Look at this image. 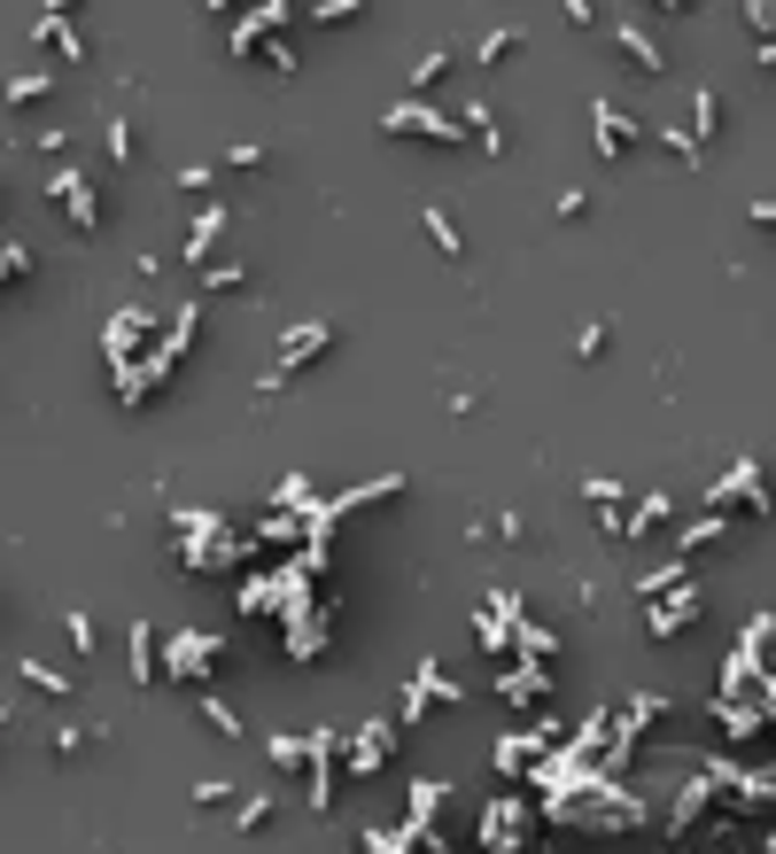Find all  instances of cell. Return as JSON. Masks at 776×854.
Listing matches in <instances>:
<instances>
[{
    "label": "cell",
    "mask_w": 776,
    "mask_h": 854,
    "mask_svg": "<svg viewBox=\"0 0 776 854\" xmlns=\"http://www.w3.org/2000/svg\"><path fill=\"white\" fill-rule=\"evenodd\" d=\"M218 660H225V637H218V630H210V637H202V630H171V668H163V676H179V683H195V692H202V676H210Z\"/></svg>",
    "instance_id": "obj_1"
},
{
    "label": "cell",
    "mask_w": 776,
    "mask_h": 854,
    "mask_svg": "<svg viewBox=\"0 0 776 854\" xmlns=\"http://www.w3.org/2000/svg\"><path fill=\"white\" fill-rule=\"evenodd\" d=\"M334 334H341L334 319H303V326H288V334H280V373L296 381L303 366H318V350H334Z\"/></svg>",
    "instance_id": "obj_2"
},
{
    "label": "cell",
    "mask_w": 776,
    "mask_h": 854,
    "mask_svg": "<svg viewBox=\"0 0 776 854\" xmlns=\"http://www.w3.org/2000/svg\"><path fill=\"white\" fill-rule=\"evenodd\" d=\"M381 132H419V140L459 148V132H466V125H451V117H436V109H419V102H396V109H381Z\"/></svg>",
    "instance_id": "obj_3"
},
{
    "label": "cell",
    "mask_w": 776,
    "mask_h": 854,
    "mask_svg": "<svg viewBox=\"0 0 776 854\" xmlns=\"http://www.w3.org/2000/svg\"><path fill=\"white\" fill-rule=\"evenodd\" d=\"M699 614H707V598H699V590H692V582H683V590H668V598H660V607H652V614H645V630H652V637H660V645H668V637H675V630H692V622H699Z\"/></svg>",
    "instance_id": "obj_4"
},
{
    "label": "cell",
    "mask_w": 776,
    "mask_h": 854,
    "mask_svg": "<svg viewBox=\"0 0 776 854\" xmlns=\"http://www.w3.org/2000/svg\"><path fill=\"white\" fill-rule=\"evenodd\" d=\"M62 210H70V226H78V241H94V233H102V226H109V195H102V187H94V180H78V187H70V203H62Z\"/></svg>",
    "instance_id": "obj_5"
},
{
    "label": "cell",
    "mask_w": 776,
    "mask_h": 854,
    "mask_svg": "<svg viewBox=\"0 0 776 854\" xmlns=\"http://www.w3.org/2000/svg\"><path fill=\"white\" fill-rule=\"evenodd\" d=\"M730 497H745L753 512H768V489H761V466H753V459H738L730 482H707V505H730Z\"/></svg>",
    "instance_id": "obj_6"
},
{
    "label": "cell",
    "mask_w": 776,
    "mask_h": 854,
    "mask_svg": "<svg viewBox=\"0 0 776 854\" xmlns=\"http://www.w3.org/2000/svg\"><path fill=\"white\" fill-rule=\"evenodd\" d=\"M497 692H505L512 707H529V700H544V692H552V668H536V660H512V668H497Z\"/></svg>",
    "instance_id": "obj_7"
},
{
    "label": "cell",
    "mask_w": 776,
    "mask_h": 854,
    "mask_svg": "<svg viewBox=\"0 0 776 854\" xmlns=\"http://www.w3.org/2000/svg\"><path fill=\"white\" fill-rule=\"evenodd\" d=\"M590 117H598V155H606V163H622V155L637 148V125H629V117H622L614 102H598Z\"/></svg>",
    "instance_id": "obj_8"
},
{
    "label": "cell",
    "mask_w": 776,
    "mask_h": 854,
    "mask_svg": "<svg viewBox=\"0 0 776 854\" xmlns=\"http://www.w3.org/2000/svg\"><path fill=\"white\" fill-rule=\"evenodd\" d=\"M218 241H225V210H218V203H202V218H195V226H187V241H179V256H187V265H202Z\"/></svg>",
    "instance_id": "obj_9"
},
{
    "label": "cell",
    "mask_w": 776,
    "mask_h": 854,
    "mask_svg": "<svg viewBox=\"0 0 776 854\" xmlns=\"http://www.w3.org/2000/svg\"><path fill=\"white\" fill-rule=\"evenodd\" d=\"M39 39H47L62 62H85V39H78V24H70V9H39Z\"/></svg>",
    "instance_id": "obj_10"
},
{
    "label": "cell",
    "mask_w": 776,
    "mask_h": 854,
    "mask_svg": "<svg viewBox=\"0 0 776 854\" xmlns=\"http://www.w3.org/2000/svg\"><path fill=\"white\" fill-rule=\"evenodd\" d=\"M683 109H692V125H683V132H692L699 148H707V140L722 132V94H715V85H699V94H692V102H683Z\"/></svg>",
    "instance_id": "obj_11"
},
{
    "label": "cell",
    "mask_w": 776,
    "mask_h": 854,
    "mask_svg": "<svg viewBox=\"0 0 776 854\" xmlns=\"http://www.w3.org/2000/svg\"><path fill=\"white\" fill-rule=\"evenodd\" d=\"M683 575H692V559L675 552V559H660V567L637 575V598H668V590H683Z\"/></svg>",
    "instance_id": "obj_12"
},
{
    "label": "cell",
    "mask_w": 776,
    "mask_h": 854,
    "mask_svg": "<svg viewBox=\"0 0 776 854\" xmlns=\"http://www.w3.org/2000/svg\"><path fill=\"white\" fill-rule=\"evenodd\" d=\"M381 753H396V730H389V723H366V738H358L350 769H358V777H373V769H381Z\"/></svg>",
    "instance_id": "obj_13"
},
{
    "label": "cell",
    "mask_w": 776,
    "mask_h": 854,
    "mask_svg": "<svg viewBox=\"0 0 776 854\" xmlns=\"http://www.w3.org/2000/svg\"><path fill=\"white\" fill-rule=\"evenodd\" d=\"M419 226H427V241H436L443 256H459V249H466V233H459V218H451L443 203H427V210H419Z\"/></svg>",
    "instance_id": "obj_14"
},
{
    "label": "cell",
    "mask_w": 776,
    "mask_h": 854,
    "mask_svg": "<svg viewBox=\"0 0 776 854\" xmlns=\"http://www.w3.org/2000/svg\"><path fill=\"white\" fill-rule=\"evenodd\" d=\"M622 62H637L645 78H660V70H668V55H660V47L637 32V24H622Z\"/></svg>",
    "instance_id": "obj_15"
},
{
    "label": "cell",
    "mask_w": 776,
    "mask_h": 854,
    "mask_svg": "<svg viewBox=\"0 0 776 854\" xmlns=\"http://www.w3.org/2000/svg\"><path fill=\"white\" fill-rule=\"evenodd\" d=\"M102 148H109V171H132V155H140V140H132V117H125V109L109 117V132H102Z\"/></svg>",
    "instance_id": "obj_16"
},
{
    "label": "cell",
    "mask_w": 776,
    "mask_h": 854,
    "mask_svg": "<svg viewBox=\"0 0 776 854\" xmlns=\"http://www.w3.org/2000/svg\"><path fill=\"white\" fill-rule=\"evenodd\" d=\"M155 676H163V668H155V622L140 614V622H132V683H155Z\"/></svg>",
    "instance_id": "obj_17"
},
{
    "label": "cell",
    "mask_w": 776,
    "mask_h": 854,
    "mask_svg": "<svg viewBox=\"0 0 776 854\" xmlns=\"http://www.w3.org/2000/svg\"><path fill=\"white\" fill-rule=\"evenodd\" d=\"M16 676L32 683V692H55V700L78 692V676H70V668H47V660H16Z\"/></svg>",
    "instance_id": "obj_18"
},
{
    "label": "cell",
    "mask_w": 776,
    "mask_h": 854,
    "mask_svg": "<svg viewBox=\"0 0 776 854\" xmlns=\"http://www.w3.org/2000/svg\"><path fill=\"white\" fill-rule=\"evenodd\" d=\"M668 505H675L668 489H645V497H637V512H629V536H645V529H660V521H668Z\"/></svg>",
    "instance_id": "obj_19"
},
{
    "label": "cell",
    "mask_w": 776,
    "mask_h": 854,
    "mask_svg": "<svg viewBox=\"0 0 776 854\" xmlns=\"http://www.w3.org/2000/svg\"><path fill=\"white\" fill-rule=\"evenodd\" d=\"M47 94H55L47 70H16V78H9V109H16V102H47Z\"/></svg>",
    "instance_id": "obj_20"
},
{
    "label": "cell",
    "mask_w": 776,
    "mask_h": 854,
    "mask_svg": "<svg viewBox=\"0 0 776 854\" xmlns=\"http://www.w3.org/2000/svg\"><path fill=\"white\" fill-rule=\"evenodd\" d=\"M660 715H668V700H660V692H637V700L622 707V730L637 738V723H660Z\"/></svg>",
    "instance_id": "obj_21"
},
{
    "label": "cell",
    "mask_w": 776,
    "mask_h": 854,
    "mask_svg": "<svg viewBox=\"0 0 776 854\" xmlns=\"http://www.w3.org/2000/svg\"><path fill=\"white\" fill-rule=\"evenodd\" d=\"M202 723H210L218 738H248V730H241V715H233V707H225L218 692H202Z\"/></svg>",
    "instance_id": "obj_22"
},
{
    "label": "cell",
    "mask_w": 776,
    "mask_h": 854,
    "mask_svg": "<svg viewBox=\"0 0 776 854\" xmlns=\"http://www.w3.org/2000/svg\"><path fill=\"white\" fill-rule=\"evenodd\" d=\"M265 753H273L280 769H303V761H311V738H288V730H273V738H265Z\"/></svg>",
    "instance_id": "obj_23"
},
{
    "label": "cell",
    "mask_w": 776,
    "mask_h": 854,
    "mask_svg": "<svg viewBox=\"0 0 776 854\" xmlns=\"http://www.w3.org/2000/svg\"><path fill=\"white\" fill-rule=\"evenodd\" d=\"M9 280H32V249L24 241H0V288Z\"/></svg>",
    "instance_id": "obj_24"
},
{
    "label": "cell",
    "mask_w": 776,
    "mask_h": 854,
    "mask_svg": "<svg viewBox=\"0 0 776 854\" xmlns=\"http://www.w3.org/2000/svg\"><path fill=\"white\" fill-rule=\"evenodd\" d=\"M436 78H451V47H427V55L412 62V85H436Z\"/></svg>",
    "instance_id": "obj_25"
},
{
    "label": "cell",
    "mask_w": 776,
    "mask_h": 854,
    "mask_svg": "<svg viewBox=\"0 0 776 854\" xmlns=\"http://www.w3.org/2000/svg\"><path fill=\"white\" fill-rule=\"evenodd\" d=\"M419 692H427V700H451V707H459V683H451V676H443L436 660H419Z\"/></svg>",
    "instance_id": "obj_26"
},
{
    "label": "cell",
    "mask_w": 776,
    "mask_h": 854,
    "mask_svg": "<svg viewBox=\"0 0 776 854\" xmlns=\"http://www.w3.org/2000/svg\"><path fill=\"white\" fill-rule=\"evenodd\" d=\"M512 47H521V32H505V24H497V32H482V47H474V62H505Z\"/></svg>",
    "instance_id": "obj_27"
},
{
    "label": "cell",
    "mask_w": 776,
    "mask_h": 854,
    "mask_svg": "<svg viewBox=\"0 0 776 854\" xmlns=\"http://www.w3.org/2000/svg\"><path fill=\"white\" fill-rule=\"evenodd\" d=\"M248 288V273L241 265H218V273H202V296H241Z\"/></svg>",
    "instance_id": "obj_28"
},
{
    "label": "cell",
    "mask_w": 776,
    "mask_h": 854,
    "mask_svg": "<svg viewBox=\"0 0 776 854\" xmlns=\"http://www.w3.org/2000/svg\"><path fill=\"white\" fill-rule=\"evenodd\" d=\"M62 630H70V645H78V660H85V653H94V614H85V607H70V614H62Z\"/></svg>",
    "instance_id": "obj_29"
},
{
    "label": "cell",
    "mask_w": 776,
    "mask_h": 854,
    "mask_svg": "<svg viewBox=\"0 0 776 854\" xmlns=\"http://www.w3.org/2000/svg\"><path fill=\"white\" fill-rule=\"evenodd\" d=\"M256 823H273V793H256V800L233 808V831H256Z\"/></svg>",
    "instance_id": "obj_30"
},
{
    "label": "cell",
    "mask_w": 776,
    "mask_h": 854,
    "mask_svg": "<svg viewBox=\"0 0 776 854\" xmlns=\"http://www.w3.org/2000/svg\"><path fill=\"white\" fill-rule=\"evenodd\" d=\"M582 497H590V505H622V482H614V474H582Z\"/></svg>",
    "instance_id": "obj_31"
},
{
    "label": "cell",
    "mask_w": 776,
    "mask_h": 854,
    "mask_svg": "<svg viewBox=\"0 0 776 854\" xmlns=\"http://www.w3.org/2000/svg\"><path fill=\"white\" fill-rule=\"evenodd\" d=\"M443 808V785H412V823L427 831V816H436Z\"/></svg>",
    "instance_id": "obj_32"
},
{
    "label": "cell",
    "mask_w": 776,
    "mask_h": 854,
    "mask_svg": "<svg viewBox=\"0 0 776 854\" xmlns=\"http://www.w3.org/2000/svg\"><path fill=\"white\" fill-rule=\"evenodd\" d=\"M660 140H668V155H675V163H699V140H692V132H683V125H668Z\"/></svg>",
    "instance_id": "obj_33"
},
{
    "label": "cell",
    "mask_w": 776,
    "mask_h": 854,
    "mask_svg": "<svg viewBox=\"0 0 776 854\" xmlns=\"http://www.w3.org/2000/svg\"><path fill=\"white\" fill-rule=\"evenodd\" d=\"M179 187H187V195H210V187H218V171H210V163H187V171H179Z\"/></svg>",
    "instance_id": "obj_34"
},
{
    "label": "cell",
    "mask_w": 776,
    "mask_h": 854,
    "mask_svg": "<svg viewBox=\"0 0 776 854\" xmlns=\"http://www.w3.org/2000/svg\"><path fill=\"white\" fill-rule=\"evenodd\" d=\"M78 180H85V171H78V163H62V171H47V195H55V203H70V187H78Z\"/></svg>",
    "instance_id": "obj_35"
},
{
    "label": "cell",
    "mask_w": 776,
    "mask_h": 854,
    "mask_svg": "<svg viewBox=\"0 0 776 854\" xmlns=\"http://www.w3.org/2000/svg\"><path fill=\"white\" fill-rule=\"evenodd\" d=\"M225 163H233V171H256V163H265V140H233Z\"/></svg>",
    "instance_id": "obj_36"
},
{
    "label": "cell",
    "mask_w": 776,
    "mask_h": 854,
    "mask_svg": "<svg viewBox=\"0 0 776 854\" xmlns=\"http://www.w3.org/2000/svg\"><path fill=\"white\" fill-rule=\"evenodd\" d=\"M47 746H55V761H78V753H85V730H55Z\"/></svg>",
    "instance_id": "obj_37"
},
{
    "label": "cell",
    "mask_w": 776,
    "mask_h": 854,
    "mask_svg": "<svg viewBox=\"0 0 776 854\" xmlns=\"http://www.w3.org/2000/svg\"><path fill=\"white\" fill-rule=\"evenodd\" d=\"M218 800H233V785H225V777H202V785H195V808H218Z\"/></svg>",
    "instance_id": "obj_38"
},
{
    "label": "cell",
    "mask_w": 776,
    "mask_h": 854,
    "mask_svg": "<svg viewBox=\"0 0 776 854\" xmlns=\"http://www.w3.org/2000/svg\"><path fill=\"white\" fill-rule=\"evenodd\" d=\"M753 62H761V70H776V39H761V47H753Z\"/></svg>",
    "instance_id": "obj_39"
},
{
    "label": "cell",
    "mask_w": 776,
    "mask_h": 854,
    "mask_svg": "<svg viewBox=\"0 0 776 854\" xmlns=\"http://www.w3.org/2000/svg\"><path fill=\"white\" fill-rule=\"evenodd\" d=\"M753 226H776V195H768V203H753Z\"/></svg>",
    "instance_id": "obj_40"
}]
</instances>
